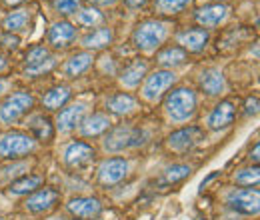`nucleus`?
<instances>
[{
  "label": "nucleus",
  "mask_w": 260,
  "mask_h": 220,
  "mask_svg": "<svg viewBox=\"0 0 260 220\" xmlns=\"http://www.w3.org/2000/svg\"><path fill=\"white\" fill-rule=\"evenodd\" d=\"M196 106H198L196 92L192 88H186V86L174 88L172 92H168L166 100H164L166 116H168L172 122H176V124L188 122V120L194 116Z\"/></svg>",
  "instance_id": "1"
},
{
  "label": "nucleus",
  "mask_w": 260,
  "mask_h": 220,
  "mask_svg": "<svg viewBox=\"0 0 260 220\" xmlns=\"http://www.w3.org/2000/svg\"><path fill=\"white\" fill-rule=\"evenodd\" d=\"M170 24L164 20H144L136 26L132 34V42L142 52H152L162 46V42L168 38Z\"/></svg>",
  "instance_id": "2"
},
{
  "label": "nucleus",
  "mask_w": 260,
  "mask_h": 220,
  "mask_svg": "<svg viewBox=\"0 0 260 220\" xmlns=\"http://www.w3.org/2000/svg\"><path fill=\"white\" fill-rule=\"evenodd\" d=\"M38 142L32 134L10 130L0 136V158L4 160H16V158L28 156L36 150Z\"/></svg>",
  "instance_id": "3"
},
{
  "label": "nucleus",
  "mask_w": 260,
  "mask_h": 220,
  "mask_svg": "<svg viewBox=\"0 0 260 220\" xmlns=\"http://www.w3.org/2000/svg\"><path fill=\"white\" fill-rule=\"evenodd\" d=\"M34 108V98L30 92H14V95L6 96L0 102V122L2 124H14L18 122L26 112H30Z\"/></svg>",
  "instance_id": "4"
},
{
  "label": "nucleus",
  "mask_w": 260,
  "mask_h": 220,
  "mask_svg": "<svg viewBox=\"0 0 260 220\" xmlns=\"http://www.w3.org/2000/svg\"><path fill=\"white\" fill-rule=\"evenodd\" d=\"M144 142V132L142 130H134L128 126H118L112 128L110 134L104 138V148L108 152H122L128 148H136Z\"/></svg>",
  "instance_id": "5"
},
{
  "label": "nucleus",
  "mask_w": 260,
  "mask_h": 220,
  "mask_svg": "<svg viewBox=\"0 0 260 220\" xmlns=\"http://www.w3.org/2000/svg\"><path fill=\"white\" fill-rule=\"evenodd\" d=\"M176 82V74L172 70H156L152 74H148L144 78V84H142V98L148 100V102H158L162 95Z\"/></svg>",
  "instance_id": "6"
},
{
  "label": "nucleus",
  "mask_w": 260,
  "mask_h": 220,
  "mask_svg": "<svg viewBox=\"0 0 260 220\" xmlns=\"http://www.w3.org/2000/svg\"><path fill=\"white\" fill-rule=\"evenodd\" d=\"M130 172V162L126 158L114 156L106 158L98 168V182L102 186H114L120 184Z\"/></svg>",
  "instance_id": "7"
},
{
  "label": "nucleus",
  "mask_w": 260,
  "mask_h": 220,
  "mask_svg": "<svg viewBox=\"0 0 260 220\" xmlns=\"http://www.w3.org/2000/svg\"><path fill=\"white\" fill-rule=\"evenodd\" d=\"M258 202L260 194L256 188H234L226 196L228 206L242 214H258Z\"/></svg>",
  "instance_id": "8"
},
{
  "label": "nucleus",
  "mask_w": 260,
  "mask_h": 220,
  "mask_svg": "<svg viewBox=\"0 0 260 220\" xmlns=\"http://www.w3.org/2000/svg\"><path fill=\"white\" fill-rule=\"evenodd\" d=\"M200 140H202V130L198 126H186L172 132L166 138V146L168 150H174V152H186V150H192Z\"/></svg>",
  "instance_id": "9"
},
{
  "label": "nucleus",
  "mask_w": 260,
  "mask_h": 220,
  "mask_svg": "<svg viewBox=\"0 0 260 220\" xmlns=\"http://www.w3.org/2000/svg\"><path fill=\"white\" fill-rule=\"evenodd\" d=\"M62 160H64V164L68 168H82V166H86V164H90L94 160V148L88 142L74 140V142L64 146Z\"/></svg>",
  "instance_id": "10"
},
{
  "label": "nucleus",
  "mask_w": 260,
  "mask_h": 220,
  "mask_svg": "<svg viewBox=\"0 0 260 220\" xmlns=\"http://www.w3.org/2000/svg\"><path fill=\"white\" fill-rule=\"evenodd\" d=\"M86 104L84 102H76V104H68L62 106L60 112L56 114V130L68 134L72 130H76V126H80V122L84 120V114H86Z\"/></svg>",
  "instance_id": "11"
},
{
  "label": "nucleus",
  "mask_w": 260,
  "mask_h": 220,
  "mask_svg": "<svg viewBox=\"0 0 260 220\" xmlns=\"http://www.w3.org/2000/svg\"><path fill=\"white\" fill-rule=\"evenodd\" d=\"M60 194L56 192L54 188H38L34 190L32 194L26 198L24 202V208L32 214H40V212H48L56 206Z\"/></svg>",
  "instance_id": "12"
},
{
  "label": "nucleus",
  "mask_w": 260,
  "mask_h": 220,
  "mask_svg": "<svg viewBox=\"0 0 260 220\" xmlns=\"http://www.w3.org/2000/svg\"><path fill=\"white\" fill-rule=\"evenodd\" d=\"M66 210L76 218L92 220L102 212V204H100L98 198H92V196H78V198L68 200Z\"/></svg>",
  "instance_id": "13"
},
{
  "label": "nucleus",
  "mask_w": 260,
  "mask_h": 220,
  "mask_svg": "<svg viewBox=\"0 0 260 220\" xmlns=\"http://www.w3.org/2000/svg\"><path fill=\"white\" fill-rule=\"evenodd\" d=\"M234 116H236V106L234 102L230 100H222L214 106V110L208 114L206 118V126L210 130H222V128H228V126L234 122Z\"/></svg>",
  "instance_id": "14"
},
{
  "label": "nucleus",
  "mask_w": 260,
  "mask_h": 220,
  "mask_svg": "<svg viewBox=\"0 0 260 220\" xmlns=\"http://www.w3.org/2000/svg\"><path fill=\"white\" fill-rule=\"evenodd\" d=\"M76 28H74V24H70V22H66V20H58V22H54L52 26H50V30H48V44L52 46V48H56V50H60V48H68L74 40H76Z\"/></svg>",
  "instance_id": "15"
},
{
  "label": "nucleus",
  "mask_w": 260,
  "mask_h": 220,
  "mask_svg": "<svg viewBox=\"0 0 260 220\" xmlns=\"http://www.w3.org/2000/svg\"><path fill=\"white\" fill-rule=\"evenodd\" d=\"M208 30L204 28H188V30H182L176 34V42L180 44L182 50H188V52H202L208 44Z\"/></svg>",
  "instance_id": "16"
},
{
  "label": "nucleus",
  "mask_w": 260,
  "mask_h": 220,
  "mask_svg": "<svg viewBox=\"0 0 260 220\" xmlns=\"http://www.w3.org/2000/svg\"><path fill=\"white\" fill-rule=\"evenodd\" d=\"M226 18H228L226 4H208V6L198 8V12H196V20H198V24H202V26H206V28L220 26Z\"/></svg>",
  "instance_id": "17"
},
{
  "label": "nucleus",
  "mask_w": 260,
  "mask_h": 220,
  "mask_svg": "<svg viewBox=\"0 0 260 220\" xmlns=\"http://www.w3.org/2000/svg\"><path fill=\"white\" fill-rule=\"evenodd\" d=\"M200 88L208 96H220L226 92V78L218 68H206L200 74Z\"/></svg>",
  "instance_id": "18"
},
{
  "label": "nucleus",
  "mask_w": 260,
  "mask_h": 220,
  "mask_svg": "<svg viewBox=\"0 0 260 220\" xmlns=\"http://www.w3.org/2000/svg\"><path fill=\"white\" fill-rule=\"evenodd\" d=\"M92 60H94V54L90 50H84V52H76L74 56H70L64 62L62 70L68 78H76L80 74H84L90 66H92Z\"/></svg>",
  "instance_id": "19"
},
{
  "label": "nucleus",
  "mask_w": 260,
  "mask_h": 220,
  "mask_svg": "<svg viewBox=\"0 0 260 220\" xmlns=\"http://www.w3.org/2000/svg\"><path fill=\"white\" fill-rule=\"evenodd\" d=\"M110 126H112L110 116L108 114H102V112H96V114L84 118L80 122V126H78V130H80L82 136H100L106 130H110Z\"/></svg>",
  "instance_id": "20"
},
{
  "label": "nucleus",
  "mask_w": 260,
  "mask_h": 220,
  "mask_svg": "<svg viewBox=\"0 0 260 220\" xmlns=\"http://www.w3.org/2000/svg\"><path fill=\"white\" fill-rule=\"evenodd\" d=\"M146 72H148V64L144 60H134L132 64H128L122 74H120V84L124 88H138L140 82L146 78Z\"/></svg>",
  "instance_id": "21"
},
{
  "label": "nucleus",
  "mask_w": 260,
  "mask_h": 220,
  "mask_svg": "<svg viewBox=\"0 0 260 220\" xmlns=\"http://www.w3.org/2000/svg\"><path fill=\"white\" fill-rule=\"evenodd\" d=\"M106 108H108L112 114L126 116V114H132V112L138 108V102L134 100V96L126 95V92H118V95L110 96V98L106 100Z\"/></svg>",
  "instance_id": "22"
},
{
  "label": "nucleus",
  "mask_w": 260,
  "mask_h": 220,
  "mask_svg": "<svg viewBox=\"0 0 260 220\" xmlns=\"http://www.w3.org/2000/svg\"><path fill=\"white\" fill-rule=\"evenodd\" d=\"M114 40V32L112 28H96V30L88 32L84 38H82V46L86 50H102L106 46H110Z\"/></svg>",
  "instance_id": "23"
},
{
  "label": "nucleus",
  "mask_w": 260,
  "mask_h": 220,
  "mask_svg": "<svg viewBox=\"0 0 260 220\" xmlns=\"http://www.w3.org/2000/svg\"><path fill=\"white\" fill-rule=\"evenodd\" d=\"M42 186V176L38 174H28L22 178H16L14 182L8 184V194L10 196H22V194H32L34 190Z\"/></svg>",
  "instance_id": "24"
},
{
  "label": "nucleus",
  "mask_w": 260,
  "mask_h": 220,
  "mask_svg": "<svg viewBox=\"0 0 260 220\" xmlns=\"http://www.w3.org/2000/svg\"><path fill=\"white\" fill-rule=\"evenodd\" d=\"M186 58H188V54H186V50H182L180 46H166L164 50L158 52L156 62L160 64L164 70H168V68H176V66L184 64Z\"/></svg>",
  "instance_id": "25"
},
{
  "label": "nucleus",
  "mask_w": 260,
  "mask_h": 220,
  "mask_svg": "<svg viewBox=\"0 0 260 220\" xmlns=\"http://www.w3.org/2000/svg\"><path fill=\"white\" fill-rule=\"evenodd\" d=\"M70 100V88L68 86H54V88H50L46 95L42 96V106L46 108V110H60L62 106H66V102Z\"/></svg>",
  "instance_id": "26"
},
{
  "label": "nucleus",
  "mask_w": 260,
  "mask_h": 220,
  "mask_svg": "<svg viewBox=\"0 0 260 220\" xmlns=\"http://www.w3.org/2000/svg\"><path fill=\"white\" fill-rule=\"evenodd\" d=\"M30 22V12L26 8H18V10H12L4 20H2V28L12 34V32H22L26 30Z\"/></svg>",
  "instance_id": "27"
},
{
  "label": "nucleus",
  "mask_w": 260,
  "mask_h": 220,
  "mask_svg": "<svg viewBox=\"0 0 260 220\" xmlns=\"http://www.w3.org/2000/svg\"><path fill=\"white\" fill-rule=\"evenodd\" d=\"M76 22L80 26H86V28H94L98 24L104 22V14L98 10L96 6H86V8H78L76 12Z\"/></svg>",
  "instance_id": "28"
},
{
  "label": "nucleus",
  "mask_w": 260,
  "mask_h": 220,
  "mask_svg": "<svg viewBox=\"0 0 260 220\" xmlns=\"http://www.w3.org/2000/svg\"><path fill=\"white\" fill-rule=\"evenodd\" d=\"M192 0H154V10L160 14H178L190 6Z\"/></svg>",
  "instance_id": "29"
},
{
  "label": "nucleus",
  "mask_w": 260,
  "mask_h": 220,
  "mask_svg": "<svg viewBox=\"0 0 260 220\" xmlns=\"http://www.w3.org/2000/svg\"><path fill=\"white\" fill-rule=\"evenodd\" d=\"M30 130L34 132L36 140H50L52 138V128H50V120L44 116H32L30 118Z\"/></svg>",
  "instance_id": "30"
},
{
  "label": "nucleus",
  "mask_w": 260,
  "mask_h": 220,
  "mask_svg": "<svg viewBox=\"0 0 260 220\" xmlns=\"http://www.w3.org/2000/svg\"><path fill=\"white\" fill-rule=\"evenodd\" d=\"M260 180L258 174V166H248V168H240L236 174H234V182L238 186H256Z\"/></svg>",
  "instance_id": "31"
},
{
  "label": "nucleus",
  "mask_w": 260,
  "mask_h": 220,
  "mask_svg": "<svg viewBox=\"0 0 260 220\" xmlns=\"http://www.w3.org/2000/svg\"><path fill=\"white\" fill-rule=\"evenodd\" d=\"M190 172H192V166H188V164H174V166L166 168L164 180H166L168 184H174V182H180V180H184L186 176H190Z\"/></svg>",
  "instance_id": "32"
},
{
  "label": "nucleus",
  "mask_w": 260,
  "mask_h": 220,
  "mask_svg": "<svg viewBox=\"0 0 260 220\" xmlns=\"http://www.w3.org/2000/svg\"><path fill=\"white\" fill-rule=\"evenodd\" d=\"M46 58H50L48 48H46V46H34V48L28 50V54H26L24 62H26V68H32V66H36V64L44 62Z\"/></svg>",
  "instance_id": "33"
},
{
  "label": "nucleus",
  "mask_w": 260,
  "mask_h": 220,
  "mask_svg": "<svg viewBox=\"0 0 260 220\" xmlns=\"http://www.w3.org/2000/svg\"><path fill=\"white\" fill-rule=\"evenodd\" d=\"M80 2L82 0H52V8L58 14H62V16H70V14H76L78 12Z\"/></svg>",
  "instance_id": "34"
},
{
  "label": "nucleus",
  "mask_w": 260,
  "mask_h": 220,
  "mask_svg": "<svg viewBox=\"0 0 260 220\" xmlns=\"http://www.w3.org/2000/svg\"><path fill=\"white\" fill-rule=\"evenodd\" d=\"M54 66H56V58L50 56V58H46L44 62L36 64V66H32V68H26V76H42V74L50 72Z\"/></svg>",
  "instance_id": "35"
},
{
  "label": "nucleus",
  "mask_w": 260,
  "mask_h": 220,
  "mask_svg": "<svg viewBox=\"0 0 260 220\" xmlns=\"http://www.w3.org/2000/svg\"><path fill=\"white\" fill-rule=\"evenodd\" d=\"M26 168H28L26 162H14V164H10V166H4L0 172H2V176H4L6 180H10V178H18V176H22Z\"/></svg>",
  "instance_id": "36"
},
{
  "label": "nucleus",
  "mask_w": 260,
  "mask_h": 220,
  "mask_svg": "<svg viewBox=\"0 0 260 220\" xmlns=\"http://www.w3.org/2000/svg\"><path fill=\"white\" fill-rule=\"evenodd\" d=\"M258 112V98H250L246 102V114H256Z\"/></svg>",
  "instance_id": "37"
},
{
  "label": "nucleus",
  "mask_w": 260,
  "mask_h": 220,
  "mask_svg": "<svg viewBox=\"0 0 260 220\" xmlns=\"http://www.w3.org/2000/svg\"><path fill=\"white\" fill-rule=\"evenodd\" d=\"M2 42H4V46H6L8 50L18 48V38H16V36H12V38H2Z\"/></svg>",
  "instance_id": "38"
},
{
  "label": "nucleus",
  "mask_w": 260,
  "mask_h": 220,
  "mask_svg": "<svg viewBox=\"0 0 260 220\" xmlns=\"http://www.w3.org/2000/svg\"><path fill=\"white\" fill-rule=\"evenodd\" d=\"M92 4H98V6H112L116 0H90Z\"/></svg>",
  "instance_id": "39"
},
{
  "label": "nucleus",
  "mask_w": 260,
  "mask_h": 220,
  "mask_svg": "<svg viewBox=\"0 0 260 220\" xmlns=\"http://www.w3.org/2000/svg\"><path fill=\"white\" fill-rule=\"evenodd\" d=\"M258 152H260V146H258V144H256V146H254V150L250 152V160H254V162H258Z\"/></svg>",
  "instance_id": "40"
},
{
  "label": "nucleus",
  "mask_w": 260,
  "mask_h": 220,
  "mask_svg": "<svg viewBox=\"0 0 260 220\" xmlns=\"http://www.w3.org/2000/svg\"><path fill=\"white\" fill-rule=\"evenodd\" d=\"M6 6H16V4H22V2H26V0H2Z\"/></svg>",
  "instance_id": "41"
},
{
  "label": "nucleus",
  "mask_w": 260,
  "mask_h": 220,
  "mask_svg": "<svg viewBox=\"0 0 260 220\" xmlns=\"http://www.w3.org/2000/svg\"><path fill=\"white\" fill-rule=\"evenodd\" d=\"M130 6H142V4H146L148 0H126Z\"/></svg>",
  "instance_id": "42"
},
{
  "label": "nucleus",
  "mask_w": 260,
  "mask_h": 220,
  "mask_svg": "<svg viewBox=\"0 0 260 220\" xmlns=\"http://www.w3.org/2000/svg\"><path fill=\"white\" fill-rule=\"evenodd\" d=\"M6 70V58L0 54V72H4Z\"/></svg>",
  "instance_id": "43"
},
{
  "label": "nucleus",
  "mask_w": 260,
  "mask_h": 220,
  "mask_svg": "<svg viewBox=\"0 0 260 220\" xmlns=\"http://www.w3.org/2000/svg\"><path fill=\"white\" fill-rule=\"evenodd\" d=\"M4 90H6V80H2V78H0V96L4 95Z\"/></svg>",
  "instance_id": "44"
},
{
  "label": "nucleus",
  "mask_w": 260,
  "mask_h": 220,
  "mask_svg": "<svg viewBox=\"0 0 260 220\" xmlns=\"http://www.w3.org/2000/svg\"><path fill=\"white\" fill-rule=\"evenodd\" d=\"M48 220H66L64 216H52V218H48Z\"/></svg>",
  "instance_id": "45"
}]
</instances>
